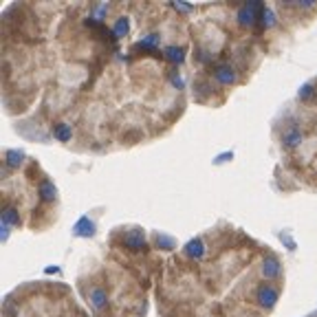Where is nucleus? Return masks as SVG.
I'll return each mask as SVG.
<instances>
[{"instance_id":"obj_1","label":"nucleus","mask_w":317,"mask_h":317,"mask_svg":"<svg viewBox=\"0 0 317 317\" xmlns=\"http://www.w3.org/2000/svg\"><path fill=\"white\" fill-rule=\"evenodd\" d=\"M267 11L265 5L260 3H247L242 5L240 11H238V20H240V24H245V27H249V24H253L255 20H262V14Z\"/></svg>"},{"instance_id":"obj_2","label":"nucleus","mask_w":317,"mask_h":317,"mask_svg":"<svg viewBox=\"0 0 317 317\" xmlns=\"http://www.w3.org/2000/svg\"><path fill=\"white\" fill-rule=\"evenodd\" d=\"M124 245L128 249H132V251H141L145 247V234L141 229H132V231H126L124 236Z\"/></svg>"},{"instance_id":"obj_3","label":"nucleus","mask_w":317,"mask_h":317,"mask_svg":"<svg viewBox=\"0 0 317 317\" xmlns=\"http://www.w3.org/2000/svg\"><path fill=\"white\" fill-rule=\"evenodd\" d=\"M258 302L262 304V306H267V308H271L273 304L278 302V291L273 289V286L269 284H265V286H260L258 289Z\"/></svg>"},{"instance_id":"obj_4","label":"nucleus","mask_w":317,"mask_h":317,"mask_svg":"<svg viewBox=\"0 0 317 317\" xmlns=\"http://www.w3.org/2000/svg\"><path fill=\"white\" fill-rule=\"evenodd\" d=\"M214 77H216L221 84H234V82H236V71L231 69L229 64H221V66H216Z\"/></svg>"},{"instance_id":"obj_5","label":"nucleus","mask_w":317,"mask_h":317,"mask_svg":"<svg viewBox=\"0 0 317 317\" xmlns=\"http://www.w3.org/2000/svg\"><path fill=\"white\" fill-rule=\"evenodd\" d=\"M302 143V132L297 130V128H289V130L282 135V145L284 148H297V145Z\"/></svg>"},{"instance_id":"obj_6","label":"nucleus","mask_w":317,"mask_h":317,"mask_svg":"<svg viewBox=\"0 0 317 317\" xmlns=\"http://www.w3.org/2000/svg\"><path fill=\"white\" fill-rule=\"evenodd\" d=\"M73 231H75L77 236H82V238H90L95 234V225L90 223L88 216H84V218H79V221H77V225H75V229H73Z\"/></svg>"},{"instance_id":"obj_7","label":"nucleus","mask_w":317,"mask_h":317,"mask_svg":"<svg viewBox=\"0 0 317 317\" xmlns=\"http://www.w3.org/2000/svg\"><path fill=\"white\" fill-rule=\"evenodd\" d=\"M88 300H90V304H93L95 308H103L108 304V295H106V291H103V289H93L88 293Z\"/></svg>"},{"instance_id":"obj_8","label":"nucleus","mask_w":317,"mask_h":317,"mask_svg":"<svg viewBox=\"0 0 317 317\" xmlns=\"http://www.w3.org/2000/svg\"><path fill=\"white\" fill-rule=\"evenodd\" d=\"M262 273H265V276L267 278H278L280 276V262L276 260V258H271V255H269V258H267L265 260V267H262Z\"/></svg>"},{"instance_id":"obj_9","label":"nucleus","mask_w":317,"mask_h":317,"mask_svg":"<svg viewBox=\"0 0 317 317\" xmlns=\"http://www.w3.org/2000/svg\"><path fill=\"white\" fill-rule=\"evenodd\" d=\"M40 196H42V200H56V196H58V190H56V185L53 183H48V181H44L40 185Z\"/></svg>"},{"instance_id":"obj_10","label":"nucleus","mask_w":317,"mask_h":317,"mask_svg":"<svg viewBox=\"0 0 317 317\" xmlns=\"http://www.w3.org/2000/svg\"><path fill=\"white\" fill-rule=\"evenodd\" d=\"M185 251L190 258H203V253H205V245L200 240H192V242H187V247H185Z\"/></svg>"},{"instance_id":"obj_11","label":"nucleus","mask_w":317,"mask_h":317,"mask_svg":"<svg viewBox=\"0 0 317 317\" xmlns=\"http://www.w3.org/2000/svg\"><path fill=\"white\" fill-rule=\"evenodd\" d=\"M53 135H56V139H60V141H69V139L73 137L71 126H66V124H56V126H53Z\"/></svg>"},{"instance_id":"obj_12","label":"nucleus","mask_w":317,"mask_h":317,"mask_svg":"<svg viewBox=\"0 0 317 317\" xmlns=\"http://www.w3.org/2000/svg\"><path fill=\"white\" fill-rule=\"evenodd\" d=\"M3 225H20V216H18V212L14 207H5L3 209Z\"/></svg>"},{"instance_id":"obj_13","label":"nucleus","mask_w":317,"mask_h":317,"mask_svg":"<svg viewBox=\"0 0 317 317\" xmlns=\"http://www.w3.org/2000/svg\"><path fill=\"white\" fill-rule=\"evenodd\" d=\"M163 53H166V58L170 60V62H176V64H181L183 58H185V51H183V48H179V46H168Z\"/></svg>"},{"instance_id":"obj_14","label":"nucleus","mask_w":317,"mask_h":317,"mask_svg":"<svg viewBox=\"0 0 317 317\" xmlns=\"http://www.w3.org/2000/svg\"><path fill=\"white\" fill-rule=\"evenodd\" d=\"M156 46H159V35H156V33L145 35V38L139 42V48H143V51H154Z\"/></svg>"},{"instance_id":"obj_15","label":"nucleus","mask_w":317,"mask_h":317,"mask_svg":"<svg viewBox=\"0 0 317 317\" xmlns=\"http://www.w3.org/2000/svg\"><path fill=\"white\" fill-rule=\"evenodd\" d=\"M22 159H24V154H22V152H18V150H9L7 152V163H9V166H20V163H22Z\"/></svg>"},{"instance_id":"obj_16","label":"nucleus","mask_w":317,"mask_h":317,"mask_svg":"<svg viewBox=\"0 0 317 317\" xmlns=\"http://www.w3.org/2000/svg\"><path fill=\"white\" fill-rule=\"evenodd\" d=\"M115 33H117V35L128 33V20H126V18H119V20H117V24H115Z\"/></svg>"},{"instance_id":"obj_17","label":"nucleus","mask_w":317,"mask_h":317,"mask_svg":"<svg viewBox=\"0 0 317 317\" xmlns=\"http://www.w3.org/2000/svg\"><path fill=\"white\" fill-rule=\"evenodd\" d=\"M156 245H159V247L172 249V247H174V240H172V238H166V236H159V238H156Z\"/></svg>"},{"instance_id":"obj_18","label":"nucleus","mask_w":317,"mask_h":317,"mask_svg":"<svg viewBox=\"0 0 317 317\" xmlns=\"http://www.w3.org/2000/svg\"><path fill=\"white\" fill-rule=\"evenodd\" d=\"M313 95V84H306V86L300 88V99H308Z\"/></svg>"},{"instance_id":"obj_19","label":"nucleus","mask_w":317,"mask_h":317,"mask_svg":"<svg viewBox=\"0 0 317 317\" xmlns=\"http://www.w3.org/2000/svg\"><path fill=\"white\" fill-rule=\"evenodd\" d=\"M262 24H265V27H271L273 24V11L271 9H267L265 14H262Z\"/></svg>"},{"instance_id":"obj_20","label":"nucleus","mask_w":317,"mask_h":317,"mask_svg":"<svg viewBox=\"0 0 317 317\" xmlns=\"http://www.w3.org/2000/svg\"><path fill=\"white\" fill-rule=\"evenodd\" d=\"M174 7H176V9H179V11H190V9H192V7H190V5H179V3H176V5H174Z\"/></svg>"}]
</instances>
